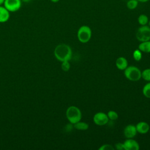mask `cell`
Returning a JSON list of instances; mask_svg holds the SVG:
<instances>
[{
	"mask_svg": "<svg viewBox=\"0 0 150 150\" xmlns=\"http://www.w3.org/2000/svg\"><path fill=\"white\" fill-rule=\"evenodd\" d=\"M55 57L60 62L69 61L71 59L72 51L71 47L66 44H60L57 45L54 50Z\"/></svg>",
	"mask_w": 150,
	"mask_h": 150,
	"instance_id": "6da1fadb",
	"label": "cell"
},
{
	"mask_svg": "<svg viewBox=\"0 0 150 150\" xmlns=\"http://www.w3.org/2000/svg\"><path fill=\"white\" fill-rule=\"evenodd\" d=\"M66 115L67 119L72 124L81 121L82 117L80 110L74 105H71L67 108L66 111Z\"/></svg>",
	"mask_w": 150,
	"mask_h": 150,
	"instance_id": "7a4b0ae2",
	"label": "cell"
},
{
	"mask_svg": "<svg viewBox=\"0 0 150 150\" xmlns=\"http://www.w3.org/2000/svg\"><path fill=\"white\" fill-rule=\"evenodd\" d=\"M124 75L129 80L137 81L141 78V71L135 66H128V67L124 70Z\"/></svg>",
	"mask_w": 150,
	"mask_h": 150,
	"instance_id": "3957f363",
	"label": "cell"
},
{
	"mask_svg": "<svg viewBox=\"0 0 150 150\" xmlns=\"http://www.w3.org/2000/svg\"><path fill=\"white\" fill-rule=\"evenodd\" d=\"M91 29L87 25L81 26L77 31V38L83 43L88 42L91 38Z\"/></svg>",
	"mask_w": 150,
	"mask_h": 150,
	"instance_id": "277c9868",
	"label": "cell"
},
{
	"mask_svg": "<svg viewBox=\"0 0 150 150\" xmlns=\"http://www.w3.org/2000/svg\"><path fill=\"white\" fill-rule=\"evenodd\" d=\"M136 38L140 42H145L150 40V28L144 25L139 27L136 33Z\"/></svg>",
	"mask_w": 150,
	"mask_h": 150,
	"instance_id": "5b68a950",
	"label": "cell"
},
{
	"mask_svg": "<svg viewBox=\"0 0 150 150\" xmlns=\"http://www.w3.org/2000/svg\"><path fill=\"white\" fill-rule=\"evenodd\" d=\"M22 2L21 0H5L3 5L10 12H15L21 9Z\"/></svg>",
	"mask_w": 150,
	"mask_h": 150,
	"instance_id": "8992f818",
	"label": "cell"
},
{
	"mask_svg": "<svg viewBox=\"0 0 150 150\" xmlns=\"http://www.w3.org/2000/svg\"><path fill=\"white\" fill-rule=\"evenodd\" d=\"M108 121L107 115L103 112H97L93 117V121L97 125H104L108 122Z\"/></svg>",
	"mask_w": 150,
	"mask_h": 150,
	"instance_id": "52a82bcc",
	"label": "cell"
},
{
	"mask_svg": "<svg viewBox=\"0 0 150 150\" xmlns=\"http://www.w3.org/2000/svg\"><path fill=\"white\" fill-rule=\"evenodd\" d=\"M125 150H138L139 149V144L132 138H127L124 142Z\"/></svg>",
	"mask_w": 150,
	"mask_h": 150,
	"instance_id": "ba28073f",
	"label": "cell"
},
{
	"mask_svg": "<svg viewBox=\"0 0 150 150\" xmlns=\"http://www.w3.org/2000/svg\"><path fill=\"white\" fill-rule=\"evenodd\" d=\"M137 133L136 127L132 124L127 125L124 129V134L127 138H134Z\"/></svg>",
	"mask_w": 150,
	"mask_h": 150,
	"instance_id": "9c48e42d",
	"label": "cell"
},
{
	"mask_svg": "<svg viewBox=\"0 0 150 150\" xmlns=\"http://www.w3.org/2000/svg\"><path fill=\"white\" fill-rule=\"evenodd\" d=\"M10 18V12L3 5H0V23L6 22Z\"/></svg>",
	"mask_w": 150,
	"mask_h": 150,
	"instance_id": "30bf717a",
	"label": "cell"
},
{
	"mask_svg": "<svg viewBox=\"0 0 150 150\" xmlns=\"http://www.w3.org/2000/svg\"><path fill=\"white\" fill-rule=\"evenodd\" d=\"M135 127H136L137 132L141 134H144L147 133L150 129L149 124L147 122L144 121L139 122L135 125Z\"/></svg>",
	"mask_w": 150,
	"mask_h": 150,
	"instance_id": "8fae6325",
	"label": "cell"
},
{
	"mask_svg": "<svg viewBox=\"0 0 150 150\" xmlns=\"http://www.w3.org/2000/svg\"><path fill=\"white\" fill-rule=\"evenodd\" d=\"M117 67L121 70H124L128 67V61L124 57H119L115 61Z\"/></svg>",
	"mask_w": 150,
	"mask_h": 150,
	"instance_id": "7c38bea8",
	"label": "cell"
},
{
	"mask_svg": "<svg viewBox=\"0 0 150 150\" xmlns=\"http://www.w3.org/2000/svg\"><path fill=\"white\" fill-rule=\"evenodd\" d=\"M138 49L144 53H150V40L142 42L138 45Z\"/></svg>",
	"mask_w": 150,
	"mask_h": 150,
	"instance_id": "4fadbf2b",
	"label": "cell"
},
{
	"mask_svg": "<svg viewBox=\"0 0 150 150\" xmlns=\"http://www.w3.org/2000/svg\"><path fill=\"white\" fill-rule=\"evenodd\" d=\"M73 127L76 129L84 131V130L87 129L88 128L89 126H88V124L87 123L80 121L74 124H73Z\"/></svg>",
	"mask_w": 150,
	"mask_h": 150,
	"instance_id": "5bb4252c",
	"label": "cell"
},
{
	"mask_svg": "<svg viewBox=\"0 0 150 150\" xmlns=\"http://www.w3.org/2000/svg\"><path fill=\"white\" fill-rule=\"evenodd\" d=\"M148 17L145 14H141L138 18V22L141 26L146 25L148 23Z\"/></svg>",
	"mask_w": 150,
	"mask_h": 150,
	"instance_id": "9a60e30c",
	"label": "cell"
},
{
	"mask_svg": "<svg viewBox=\"0 0 150 150\" xmlns=\"http://www.w3.org/2000/svg\"><path fill=\"white\" fill-rule=\"evenodd\" d=\"M138 5V1L137 0H129L127 2V7L129 9H135Z\"/></svg>",
	"mask_w": 150,
	"mask_h": 150,
	"instance_id": "2e32d148",
	"label": "cell"
},
{
	"mask_svg": "<svg viewBox=\"0 0 150 150\" xmlns=\"http://www.w3.org/2000/svg\"><path fill=\"white\" fill-rule=\"evenodd\" d=\"M141 77L145 81H150V69H146L141 72Z\"/></svg>",
	"mask_w": 150,
	"mask_h": 150,
	"instance_id": "e0dca14e",
	"label": "cell"
},
{
	"mask_svg": "<svg viewBox=\"0 0 150 150\" xmlns=\"http://www.w3.org/2000/svg\"><path fill=\"white\" fill-rule=\"evenodd\" d=\"M143 94L147 98H150V82L146 83L142 89Z\"/></svg>",
	"mask_w": 150,
	"mask_h": 150,
	"instance_id": "ac0fdd59",
	"label": "cell"
},
{
	"mask_svg": "<svg viewBox=\"0 0 150 150\" xmlns=\"http://www.w3.org/2000/svg\"><path fill=\"white\" fill-rule=\"evenodd\" d=\"M107 115L108 116L109 120H110L111 121H114V120H117L118 118V114H117V112L113 110L109 111Z\"/></svg>",
	"mask_w": 150,
	"mask_h": 150,
	"instance_id": "d6986e66",
	"label": "cell"
},
{
	"mask_svg": "<svg viewBox=\"0 0 150 150\" xmlns=\"http://www.w3.org/2000/svg\"><path fill=\"white\" fill-rule=\"evenodd\" d=\"M142 52L138 49H136L133 52V58L136 61H139L142 59Z\"/></svg>",
	"mask_w": 150,
	"mask_h": 150,
	"instance_id": "ffe728a7",
	"label": "cell"
},
{
	"mask_svg": "<svg viewBox=\"0 0 150 150\" xmlns=\"http://www.w3.org/2000/svg\"><path fill=\"white\" fill-rule=\"evenodd\" d=\"M61 67H62V69L64 71H69L70 68V63L69 62V61L62 62V64H61Z\"/></svg>",
	"mask_w": 150,
	"mask_h": 150,
	"instance_id": "44dd1931",
	"label": "cell"
},
{
	"mask_svg": "<svg viewBox=\"0 0 150 150\" xmlns=\"http://www.w3.org/2000/svg\"><path fill=\"white\" fill-rule=\"evenodd\" d=\"M114 149V147L110 144H104L101 145L99 148L98 150H113Z\"/></svg>",
	"mask_w": 150,
	"mask_h": 150,
	"instance_id": "7402d4cb",
	"label": "cell"
},
{
	"mask_svg": "<svg viewBox=\"0 0 150 150\" xmlns=\"http://www.w3.org/2000/svg\"><path fill=\"white\" fill-rule=\"evenodd\" d=\"M115 147L118 150H125L124 144L121 142H118L115 145Z\"/></svg>",
	"mask_w": 150,
	"mask_h": 150,
	"instance_id": "603a6c76",
	"label": "cell"
},
{
	"mask_svg": "<svg viewBox=\"0 0 150 150\" xmlns=\"http://www.w3.org/2000/svg\"><path fill=\"white\" fill-rule=\"evenodd\" d=\"M137 1L138 2H148L149 0H137Z\"/></svg>",
	"mask_w": 150,
	"mask_h": 150,
	"instance_id": "cb8c5ba5",
	"label": "cell"
},
{
	"mask_svg": "<svg viewBox=\"0 0 150 150\" xmlns=\"http://www.w3.org/2000/svg\"><path fill=\"white\" fill-rule=\"evenodd\" d=\"M22 2H25V3H28V2H29L30 1H31L32 0H21Z\"/></svg>",
	"mask_w": 150,
	"mask_h": 150,
	"instance_id": "d4e9b609",
	"label": "cell"
},
{
	"mask_svg": "<svg viewBox=\"0 0 150 150\" xmlns=\"http://www.w3.org/2000/svg\"><path fill=\"white\" fill-rule=\"evenodd\" d=\"M52 2H53V3H57V2H58L60 0H50Z\"/></svg>",
	"mask_w": 150,
	"mask_h": 150,
	"instance_id": "484cf974",
	"label": "cell"
},
{
	"mask_svg": "<svg viewBox=\"0 0 150 150\" xmlns=\"http://www.w3.org/2000/svg\"><path fill=\"white\" fill-rule=\"evenodd\" d=\"M4 1H5V0H0V5H3V4H4Z\"/></svg>",
	"mask_w": 150,
	"mask_h": 150,
	"instance_id": "4316f807",
	"label": "cell"
},
{
	"mask_svg": "<svg viewBox=\"0 0 150 150\" xmlns=\"http://www.w3.org/2000/svg\"><path fill=\"white\" fill-rule=\"evenodd\" d=\"M148 24H149V26H150V21H148Z\"/></svg>",
	"mask_w": 150,
	"mask_h": 150,
	"instance_id": "83f0119b",
	"label": "cell"
},
{
	"mask_svg": "<svg viewBox=\"0 0 150 150\" xmlns=\"http://www.w3.org/2000/svg\"><path fill=\"white\" fill-rule=\"evenodd\" d=\"M149 130H150V129H149Z\"/></svg>",
	"mask_w": 150,
	"mask_h": 150,
	"instance_id": "f1b7e54d",
	"label": "cell"
}]
</instances>
